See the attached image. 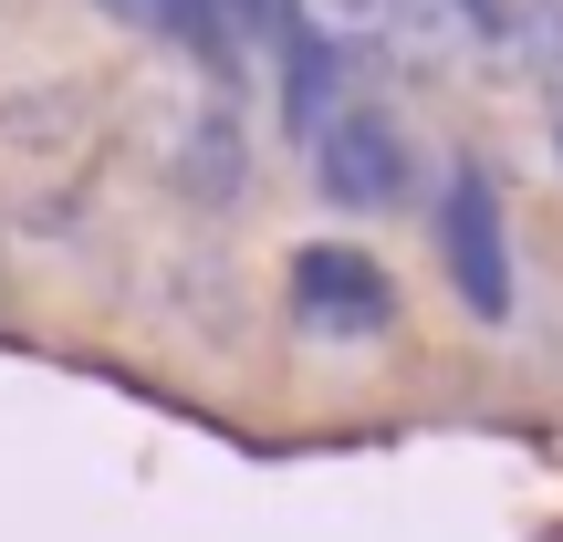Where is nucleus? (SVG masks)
Segmentation results:
<instances>
[{
  "instance_id": "f257e3e1",
  "label": "nucleus",
  "mask_w": 563,
  "mask_h": 542,
  "mask_svg": "<svg viewBox=\"0 0 563 542\" xmlns=\"http://www.w3.org/2000/svg\"><path fill=\"white\" fill-rule=\"evenodd\" d=\"M292 323L323 334V344H365V334L397 323V281L365 262V251L313 241V251H292Z\"/></svg>"
},
{
  "instance_id": "f03ea898",
  "label": "nucleus",
  "mask_w": 563,
  "mask_h": 542,
  "mask_svg": "<svg viewBox=\"0 0 563 542\" xmlns=\"http://www.w3.org/2000/svg\"><path fill=\"white\" fill-rule=\"evenodd\" d=\"M439 262H449V292H460L481 323L511 313V241H501V199H490L481 167H460L449 199H439Z\"/></svg>"
},
{
  "instance_id": "39448f33",
  "label": "nucleus",
  "mask_w": 563,
  "mask_h": 542,
  "mask_svg": "<svg viewBox=\"0 0 563 542\" xmlns=\"http://www.w3.org/2000/svg\"><path fill=\"white\" fill-rule=\"evenodd\" d=\"M104 11H115L125 32H157V42H209V53H220V21H209V0H104Z\"/></svg>"
},
{
  "instance_id": "0eeeda50",
  "label": "nucleus",
  "mask_w": 563,
  "mask_h": 542,
  "mask_svg": "<svg viewBox=\"0 0 563 542\" xmlns=\"http://www.w3.org/2000/svg\"><path fill=\"white\" fill-rule=\"evenodd\" d=\"M522 63L563 74V0H532V21H522Z\"/></svg>"
},
{
  "instance_id": "7ed1b4c3",
  "label": "nucleus",
  "mask_w": 563,
  "mask_h": 542,
  "mask_svg": "<svg viewBox=\"0 0 563 542\" xmlns=\"http://www.w3.org/2000/svg\"><path fill=\"white\" fill-rule=\"evenodd\" d=\"M313 178L334 209H397L407 188V136L376 115V104H334V125L313 136Z\"/></svg>"
},
{
  "instance_id": "6e6552de",
  "label": "nucleus",
  "mask_w": 563,
  "mask_h": 542,
  "mask_svg": "<svg viewBox=\"0 0 563 542\" xmlns=\"http://www.w3.org/2000/svg\"><path fill=\"white\" fill-rule=\"evenodd\" d=\"M553 167H563V104H553Z\"/></svg>"
},
{
  "instance_id": "423d86ee",
  "label": "nucleus",
  "mask_w": 563,
  "mask_h": 542,
  "mask_svg": "<svg viewBox=\"0 0 563 542\" xmlns=\"http://www.w3.org/2000/svg\"><path fill=\"white\" fill-rule=\"evenodd\" d=\"M302 11H313L302 32H313V42H334V53H344V42H365V32H376L386 11H397V0H302Z\"/></svg>"
},
{
  "instance_id": "20e7f679",
  "label": "nucleus",
  "mask_w": 563,
  "mask_h": 542,
  "mask_svg": "<svg viewBox=\"0 0 563 542\" xmlns=\"http://www.w3.org/2000/svg\"><path fill=\"white\" fill-rule=\"evenodd\" d=\"M167 167H178L188 199L230 209V188H241V125H230V115H188V136L167 146Z\"/></svg>"
}]
</instances>
